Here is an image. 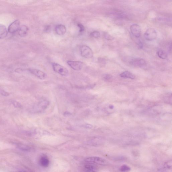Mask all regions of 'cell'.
Instances as JSON below:
<instances>
[{
  "instance_id": "1",
  "label": "cell",
  "mask_w": 172,
  "mask_h": 172,
  "mask_svg": "<svg viewBox=\"0 0 172 172\" xmlns=\"http://www.w3.org/2000/svg\"><path fill=\"white\" fill-rule=\"evenodd\" d=\"M52 66L54 71L60 75L64 76H67L68 75V70L64 66L55 62L53 64Z\"/></svg>"
},
{
  "instance_id": "6",
  "label": "cell",
  "mask_w": 172,
  "mask_h": 172,
  "mask_svg": "<svg viewBox=\"0 0 172 172\" xmlns=\"http://www.w3.org/2000/svg\"><path fill=\"white\" fill-rule=\"evenodd\" d=\"M20 27V22L17 19L13 22L9 26L8 28V32L11 34L15 33L18 31Z\"/></svg>"
},
{
  "instance_id": "4",
  "label": "cell",
  "mask_w": 172,
  "mask_h": 172,
  "mask_svg": "<svg viewBox=\"0 0 172 172\" xmlns=\"http://www.w3.org/2000/svg\"><path fill=\"white\" fill-rule=\"evenodd\" d=\"M157 34L156 30L153 28L148 29L144 34V37L148 41H153L157 37Z\"/></svg>"
},
{
  "instance_id": "7",
  "label": "cell",
  "mask_w": 172,
  "mask_h": 172,
  "mask_svg": "<svg viewBox=\"0 0 172 172\" xmlns=\"http://www.w3.org/2000/svg\"><path fill=\"white\" fill-rule=\"evenodd\" d=\"M68 64L72 69L76 71H80L83 68L84 64L80 61L69 60L67 61Z\"/></svg>"
},
{
  "instance_id": "10",
  "label": "cell",
  "mask_w": 172,
  "mask_h": 172,
  "mask_svg": "<svg viewBox=\"0 0 172 172\" xmlns=\"http://www.w3.org/2000/svg\"><path fill=\"white\" fill-rule=\"evenodd\" d=\"M55 31L57 34L59 36H62L66 33V28L63 25L58 24L56 27Z\"/></svg>"
},
{
  "instance_id": "15",
  "label": "cell",
  "mask_w": 172,
  "mask_h": 172,
  "mask_svg": "<svg viewBox=\"0 0 172 172\" xmlns=\"http://www.w3.org/2000/svg\"><path fill=\"white\" fill-rule=\"evenodd\" d=\"M121 77L128 78L131 79H135V76L132 73L128 71H126L123 72L120 74Z\"/></svg>"
},
{
  "instance_id": "16",
  "label": "cell",
  "mask_w": 172,
  "mask_h": 172,
  "mask_svg": "<svg viewBox=\"0 0 172 172\" xmlns=\"http://www.w3.org/2000/svg\"><path fill=\"white\" fill-rule=\"evenodd\" d=\"M157 55L159 58L164 60L166 59L167 57V54L166 52L163 50H160L157 52Z\"/></svg>"
},
{
  "instance_id": "5",
  "label": "cell",
  "mask_w": 172,
  "mask_h": 172,
  "mask_svg": "<svg viewBox=\"0 0 172 172\" xmlns=\"http://www.w3.org/2000/svg\"><path fill=\"white\" fill-rule=\"evenodd\" d=\"M28 70L32 75L40 80H45L47 77V74L41 70L35 69H29Z\"/></svg>"
},
{
  "instance_id": "18",
  "label": "cell",
  "mask_w": 172,
  "mask_h": 172,
  "mask_svg": "<svg viewBox=\"0 0 172 172\" xmlns=\"http://www.w3.org/2000/svg\"><path fill=\"white\" fill-rule=\"evenodd\" d=\"M90 35L91 37L94 38H98L100 37V33L98 31H93V32H92Z\"/></svg>"
},
{
  "instance_id": "21",
  "label": "cell",
  "mask_w": 172,
  "mask_h": 172,
  "mask_svg": "<svg viewBox=\"0 0 172 172\" xmlns=\"http://www.w3.org/2000/svg\"><path fill=\"white\" fill-rule=\"evenodd\" d=\"M50 28V27L49 25L46 26V27H45V31H48L49 30Z\"/></svg>"
},
{
  "instance_id": "17",
  "label": "cell",
  "mask_w": 172,
  "mask_h": 172,
  "mask_svg": "<svg viewBox=\"0 0 172 172\" xmlns=\"http://www.w3.org/2000/svg\"><path fill=\"white\" fill-rule=\"evenodd\" d=\"M119 170L120 172H128L131 170V168L130 166L127 165H124L120 167Z\"/></svg>"
},
{
  "instance_id": "13",
  "label": "cell",
  "mask_w": 172,
  "mask_h": 172,
  "mask_svg": "<svg viewBox=\"0 0 172 172\" xmlns=\"http://www.w3.org/2000/svg\"><path fill=\"white\" fill-rule=\"evenodd\" d=\"M40 162L41 165L44 167H48L49 165V160L45 156H42L40 158Z\"/></svg>"
},
{
  "instance_id": "20",
  "label": "cell",
  "mask_w": 172,
  "mask_h": 172,
  "mask_svg": "<svg viewBox=\"0 0 172 172\" xmlns=\"http://www.w3.org/2000/svg\"><path fill=\"white\" fill-rule=\"evenodd\" d=\"M105 38H106L108 40H111V38H113V37L110 35L106 34L105 35Z\"/></svg>"
},
{
  "instance_id": "2",
  "label": "cell",
  "mask_w": 172,
  "mask_h": 172,
  "mask_svg": "<svg viewBox=\"0 0 172 172\" xmlns=\"http://www.w3.org/2000/svg\"><path fill=\"white\" fill-rule=\"evenodd\" d=\"M86 162L91 164H97L101 166H105L107 165V162L104 159L98 157H91L85 160Z\"/></svg>"
},
{
  "instance_id": "19",
  "label": "cell",
  "mask_w": 172,
  "mask_h": 172,
  "mask_svg": "<svg viewBox=\"0 0 172 172\" xmlns=\"http://www.w3.org/2000/svg\"><path fill=\"white\" fill-rule=\"evenodd\" d=\"M77 26L80 28V33L83 32L85 30L84 26L80 23H79Z\"/></svg>"
},
{
  "instance_id": "11",
  "label": "cell",
  "mask_w": 172,
  "mask_h": 172,
  "mask_svg": "<svg viewBox=\"0 0 172 172\" xmlns=\"http://www.w3.org/2000/svg\"><path fill=\"white\" fill-rule=\"evenodd\" d=\"M29 28L25 25H22L19 27L18 30V34L21 37H24L28 33Z\"/></svg>"
},
{
  "instance_id": "3",
  "label": "cell",
  "mask_w": 172,
  "mask_h": 172,
  "mask_svg": "<svg viewBox=\"0 0 172 172\" xmlns=\"http://www.w3.org/2000/svg\"><path fill=\"white\" fill-rule=\"evenodd\" d=\"M81 56L85 58H91L93 56L92 49L87 45H82L80 48Z\"/></svg>"
},
{
  "instance_id": "9",
  "label": "cell",
  "mask_w": 172,
  "mask_h": 172,
  "mask_svg": "<svg viewBox=\"0 0 172 172\" xmlns=\"http://www.w3.org/2000/svg\"><path fill=\"white\" fill-rule=\"evenodd\" d=\"M131 65L135 67H142L145 66L146 62L142 58H135L131 62Z\"/></svg>"
},
{
  "instance_id": "12",
  "label": "cell",
  "mask_w": 172,
  "mask_h": 172,
  "mask_svg": "<svg viewBox=\"0 0 172 172\" xmlns=\"http://www.w3.org/2000/svg\"><path fill=\"white\" fill-rule=\"evenodd\" d=\"M84 170L86 172H98L99 169L96 166L89 164L86 165L84 166Z\"/></svg>"
},
{
  "instance_id": "8",
  "label": "cell",
  "mask_w": 172,
  "mask_h": 172,
  "mask_svg": "<svg viewBox=\"0 0 172 172\" xmlns=\"http://www.w3.org/2000/svg\"><path fill=\"white\" fill-rule=\"evenodd\" d=\"M130 30L132 34L136 38H139L141 33V28L137 24H134L130 27Z\"/></svg>"
},
{
  "instance_id": "14",
  "label": "cell",
  "mask_w": 172,
  "mask_h": 172,
  "mask_svg": "<svg viewBox=\"0 0 172 172\" xmlns=\"http://www.w3.org/2000/svg\"><path fill=\"white\" fill-rule=\"evenodd\" d=\"M7 33L8 31L6 27L3 25L0 24V39L6 38Z\"/></svg>"
},
{
  "instance_id": "22",
  "label": "cell",
  "mask_w": 172,
  "mask_h": 172,
  "mask_svg": "<svg viewBox=\"0 0 172 172\" xmlns=\"http://www.w3.org/2000/svg\"><path fill=\"white\" fill-rule=\"evenodd\" d=\"M19 172H23V171H19Z\"/></svg>"
}]
</instances>
